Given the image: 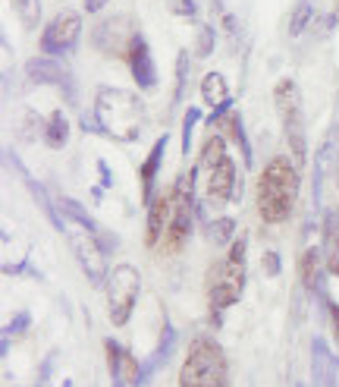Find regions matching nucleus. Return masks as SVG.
I'll list each match as a JSON object with an SVG mask.
<instances>
[{
	"instance_id": "nucleus-2",
	"label": "nucleus",
	"mask_w": 339,
	"mask_h": 387,
	"mask_svg": "<svg viewBox=\"0 0 339 387\" xmlns=\"http://www.w3.org/2000/svg\"><path fill=\"white\" fill-rule=\"evenodd\" d=\"M94 120H98L100 133H107L110 139L135 142L138 133H142V120H144L142 98L123 89H98Z\"/></svg>"
},
{
	"instance_id": "nucleus-24",
	"label": "nucleus",
	"mask_w": 339,
	"mask_h": 387,
	"mask_svg": "<svg viewBox=\"0 0 339 387\" xmlns=\"http://www.w3.org/2000/svg\"><path fill=\"white\" fill-rule=\"evenodd\" d=\"M213 45H217V35H213V29L211 26H201L198 29V45H195V54H198V57H211Z\"/></svg>"
},
{
	"instance_id": "nucleus-17",
	"label": "nucleus",
	"mask_w": 339,
	"mask_h": 387,
	"mask_svg": "<svg viewBox=\"0 0 339 387\" xmlns=\"http://www.w3.org/2000/svg\"><path fill=\"white\" fill-rule=\"evenodd\" d=\"M41 139L47 142L50 148H63L69 139V123H66V114L63 110H54V114L47 117V123L41 126Z\"/></svg>"
},
{
	"instance_id": "nucleus-11",
	"label": "nucleus",
	"mask_w": 339,
	"mask_h": 387,
	"mask_svg": "<svg viewBox=\"0 0 339 387\" xmlns=\"http://www.w3.org/2000/svg\"><path fill=\"white\" fill-rule=\"evenodd\" d=\"M126 60H129V70H132V79L138 82V89L144 92H154L157 89V66H154V57H151V48L142 35H132L129 41V51H126Z\"/></svg>"
},
{
	"instance_id": "nucleus-34",
	"label": "nucleus",
	"mask_w": 339,
	"mask_h": 387,
	"mask_svg": "<svg viewBox=\"0 0 339 387\" xmlns=\"http://www.w3.org/2000/svg\"><path fill=\"white\" fill-rule=\"evenodd\" d=\"M113 387H126V384H123V378H113Z\"/></svg>"
},
{
	"instance_id": "nucleus-9",
	"label": "nucleus",
	"mask_w": 339,
	"mask_h": 387,
	"mask_svg": "<svg viewBox=\"0 0 339 387\" xmlns=\"http://www.w3.org/2000/svg\"><path fill=\"white\" fill-rule=\"evenodd\" d=\"M82 38V16L75 10H60L41 32V54L47 57H63L69 54Z\"/></svg>"
},
{
	"instance_id": "nucleus-5",
	"label": "nucleus",
	"mask_w": 339,
	"mask_h": 387,
	"mask_svg": "<svg viewBox=\"0 0 339 387\" xmlns=\"http://www.w3.org/2000/svg\"><path fill=\"white\" fill-rule=\"evenodd\" d=\"M245 290V236H236L226 249V258L220 261L211 284V309H229Z\"/></svg>"
},
{
	"instance_id": "nucleus-22",
	"label": "nucleus",
	"mask_w": 339,
	"mask_h": 387,
	"mask_svg": "<svg viewBox=\"0 0 339 387\" xmlns=\"http://www.w3.org/2000/svg\"><path fill=\"white\" fill-rule=\"evenodd\" d=\"M213 13H220V29H223V35L229 38V45H236V41H239V22H236V16H232L229 10H223V3H220V0H213Z\"/></svg>"
},
{
	"instance_id": "nucleus-21",
	"label": "nucleus",
	"mask_w": 339,
	"mask_h": 387,
	"mask_svg": "<svg viewBox=\"0 0 339 387\" xmlns=\"http://www.w3.org/2000/svg\"><path fill=\"white\" fill-rule=\"evenodd\" d=\"M311 16H314V10H311V3H308V0H301L299 7L292 10V20H289V35H301L308 29V22H311Z\"/></svg>"
},
{
	"instance_id": "nucleus-8",
	"label": "nucleus",
	"mask_w": 339,
	"mask_h": 387,
	"mask_svg": "<svg viewBox=\"0 0 339 387\" xmlns=\"http://www.w3.org/2000/svg\"><path fill=\"white\" fill-rule=\"evenodd\" d=\"M138 290H142V277L132 265H116L107 274V315L116 328L129 321L132 309H135Z\"/></svg>"
},
{
	"instance_id": "nucleus-20",
	"label": "nucleus",
	"mask_w": 339,
	"mask_h": 387,
	"mask_svg": "<svg viewBox=\"0 0 339 387\" xmlns=\"http://www.w3.org/2000/svg\"><path fill=\"white\" fill-rule=\"evenodd\" d=\"M13 10H16L19 22L25 29H38V20H41V3L38 0H13Z\"/></svg>"
},
{
	"instance_id": "nucleus-27",
	"label": "nucleus",
	"mask_w": 339,
	"mask_h": 387,
	"mask_svg": "<svg viewBox=\"0 0 339 387\" xmlns=\"http://www.w3.org/2000/svg\"><path fill=\"white\" fill-rule=\"evenodd\" d=\"M170 10L176 16H195L198 13V0H170Z\"/></svg>"
},
{
	"instance_id": "nucleus-6",
	"label": "nucleus",
	"mask_w": 339,
	"mask_h": 387,
	"mask_svg": "<svg viewBox=\"0 0 339 387\" xmlns=\"http://www.w3.org/2000/svg\"><path fill=\"white\" fill-rule=\"evenodd\" d=\"M273 104H276V114L282 120V129H286V145L292 152L295 164H305V114H301V95H299V85L292 79H280L273 89Z\"/></svg>"
},
{
	"instance_id": "nucleus-13",
	"label": "nucleus",
	"mask_w": 339,
	"mask_h": 387,
	"mask_svg": "<svg viewBox=\"0 0 339 387\" xmlns=\"http://www.w3.org/2000/svg\"><path fill=\"white\" fill-rule=\"evenodd\" d=\"M25 73H29L31 82L56 85L60 92H69V95H73V79H69V73L56 64V57H47V54H44V57L29 60V64H25Z\"/></svg>"
},
{
	"instance_id": "nucleus-19",
	"label": "nucleus",
	"mask_w": 339,
	"mask_h": 387,
	"mask_svg": "<svg viewBox=\"0 0 339 387\" xmlns=\"http://www.w3.org/2000/svg\"><path fill=\"white\" fill-rule=\"evenodd\" d=\"M60 211H63V214H66L73 224H79L82 230H88V233H100L98 224H94L91 217L85 214V208H82L79 202H73V198H60Z\"/></svg>"
},
{
	"instance_id": "nucleus-18",
	"label": "nucleus",
	"mask_w": 339,
	"mask_h": 387,
	"mask_svg": "<svg viewBox=\"0 0 339 387\" xmlns=\"http://www.w3.org/2000/svg\"><path fill=\"white\" fill-rule=\"evenodd\" d=\"M299 274H301V284L308 290H317V277H320V252L317 249H308L305 255L299 258Z\"/></svg>"
},
{
	"instance_id": "nucleus-25",
	"label": "nucleus",
	"mask_w": 339,
	"mask_h": 387,
	"mask_svg": "<svg viewBox=\"0 0 339 387\" xmlns=\"http://www.w3.org/2000/svg\"><path fill=\"white\" fill-rule=\"evenodd\" d=\"M232 230H236V221H232V217H220V221L211 227V240H217V242L236 240V236H232Z\"/></svg>"
},
{
	"instance_id": "nucleus-4",
	"label": "nucleus",
	"mask_w": 339,
	"mask_h": 387,
	"mask_svg": "<svg viewBox=\"0 0 339 387\" xmlns=\"http://www.w3.org/2000/svg\"><path fill=\"white\" fill-rule=\"evenodd\" d=\"M201 170L207 173V202L226 205L236 192V164L226 154L223 136H211L201 148Z\"/></svg>"
},
{
	"instance_id": "nucleus-12",
	"label": "nucleus",
	"mask_w": 339,
	"mask_h": 387,
	"mask_svg": "<svg viewBox=\"0 0 339 387\" xmlns=\"http://www.w3.org/2000/svg\"><path fill=\"white\" fill-rule=\"evenodd\" d=\"M129 20L126 16H110V20H104L98 29L91 32V41H94V48L98 51H104V54H123L126 57V51H129V41H132V35L135 32H129Z\"/></svg>"
},
{
	"instance_id": "nucleus-3",
	"label": "nucleus",
	"mask_w": 339,
	"mask_h": 387,
	"mask_svg": "<svg viewBox=\"0 0 339 387\" xmlns=\"http://www.w3.org/2000/svg\"><path fill=\"white\" fill-rule=\"evenodd\" d=\"M179 387H229V365L217 340L195 337L179 368Z\"/></svg>"
},
{
	"instance_id": "nucleus-14",
	"label": "nucleus",
	"mask_w": 339,
	"mask_h": 387,
	"mask_svg": "<svg viewBox=\"0 0 339 387\" xmlns=\"http://www.w3.org/2000/svg\"><path fill=\"white\" fill-rule=\"evenodd\" d=\"M170 211H173V198L170 196H154L148 205V224H144V242L157 246V240H163L170 224Z\"/></svg>"
},
{
	"instance_id": "nucleus-31",
	"label": "nucleus",
	"mask_w": 339,
	"mask_h": 387,
	"mask_svg": "<svg viewBox=\"0 0 339 387\" xmlns=\"http://www.w3.org/2000/svg\"><path fill=\"white\" fill-rule=\"evenodd\" d=\"M330 315H333V328H336V334H339V305H333Z\"/></svg>"
},
{
	"instance_id": "nucleus-16",
	"label": "nucleus",
	"mask_w": 339,
	"mask_h": 387,
	"mask_svg": "<svg viewBox=\"0 0 339 387\" xmlns=\"http://www.w3.org/2000/svg\"><path fill=\"white\" fill-rule=\"evenodd\" d=\"M201 101L211 104L213 110L229 104V89H226V79L220 76V73H207V76L201 79Z\"/></svg>"
},
{
	"instance_id": "nucleus-10",
	"label": "nucleus",
	"mask_w": 339,
	"mask_h": 387,
	"mask_svg": "<svg viewBox=\"0 0 339 387\" xmlns=\"http://www.w3.org/2000/svg\"><path fill=\"white\" fill-rule=\"evenodd\" d=\"M69 233V246L75 252V261L82 265L85 277L91 280L94 286L98 284H107V265H104V249L98 246V236L100 233H88V230H75V227H66Z\"/></svg>"
},
{
	"instance_id": "nucleus-26",
	"label": "nucleus",
	"mask_w": 339,
	"mask_h": 387,
	"mask_svg": "<svg viewBox=\"0 0 339 387\" xmlns=\"http://www.w3.org/2000/svg\"><path fill=\"white\" fill-rule=\"evenodd\" d=\"M186 76H188V54L182 51L179 60H176V95H173V101H179V98H182V89H186Z\"/></svg>"
},
{
	"instance_id": "nucleus-15",
	"label": "nucleus",
	"mask_w": 339,
	"mask_h": 387,
	"mask_svg": "<svg viewBox=\"0 0 339 387\" xmlns=\"http://www.w3.org/2000/svg\"><path fill=\"white\" fill-rule=\"evenodd\" d=\"M163 152H167V136H160V139L151 145L144 164L138 167V183H142V202L144 205H151V198H154V177H157V167H160Z\"/></svg>"
},
{
	"instance_id": "nucleus-29",
	"label": "nucleus",
	"mask_w": 339,
	"mask_h": 387,
	"mask_svg": "<svg viewBox=\"0 0 339 387\" xmlns=\"http://www.w3.org/2000/svg\"><path fill=\"white\" fill-rule=\"evenodd\" d=\"M107 3H110V0H82V10H85V13H100Z\"/></svg>"
},
{
	"instance_id": "nucleus-7",
	"label": "nucleus",
	"mask_w": 339,
	"mask_h": 387,
	"mask_svg": "<svg viewBox=\"0 0 339 387\" xmlns=\"http://www.w3.org/2000/svg\"><path fill=\"white\" fill-rule=\"evenodd\" d=\"M195 167L188 173H182L176 180L173 192V211H170V224H167V233H163V252L176 255L182 246H186L188 233H192V205H195Z\"/></svg>"
},
{
	"instance_id": "nucleus-30",
	"label": "nucleus",
	"mask_w": 339,
	"mask_h": 387,
	"mask_svg": "<svg viewBox=\"0 0 339 387\" xmlns=\"http://www.w3.org/2000/svg\"><path fill=\"white\" fill-rule=\"evenodd\" d=\"M25 324H29V315H19L16 321H13L10 328H6V334H13V330H16V328H25Z\"/></svg>"
},
{
	"instance_id": "nucleus-1",
	"label": "nucleus",
	"mask_w": 339,
	"mask_h": 387,
	"mask_svg": "<svg viewBox=\"0 0 339 387\" xmlns=\"http://www.w3.org/2000/svg\"><path fill=\"white\" fill-rule=\"evenodd\" d=\"M299 198V173L286 158H273L257 180V214L264 224L289 221Z\"/></svg>"
},
{
	"instance_id": "nucleus-28",
	"label": "nucleus",
	"mask_w": 339,
	"mask_h": 387,
	"mask_svg": "<svg viewBox=\"0 0 339 387\" xmlns=\"http://www.w3.org/2000/svg\"><path fill=\"white\" fill-rule=\"evenodd\" d=\"M261 268H264V274H270V277H276V274H280V255H276V252H264V258H261Z\"/></svg>"
},
{
	"instance_id": "nucleus-32",
	"label": "nucleus",
	"mask_w": 339,
	"mask_h": 387,
	"mask_svg": "<svg viewBox=\"0 0 339 387\" xmlns=\"http://www.w3.org/2000/svg\"><path fill=\"white\" fill-rule=\"evenodd\" d=\"M330 268H333V274L339 277V258H333V261H330Z\"/></svg>"
},
{
	"instance_id": "nucleus-33",
	"label": "nucleus",
	"mask_w": 339,
	"mask_h": 387,
	"mask_svg": "<svg viewBox=\"0 0 339 387\" xmlns=\"http://www.w3.org/2000/svg\"><path fill=\"white\" fill-rule=\"evenodd\" d=\"M336 221H339V211H336ZM330 233H333V236H339V227H333V221H330Z\"/></svg>"
},
{
	"instance_id": "nucleus-23",
	"label": "nucleus",
	"mask_w": 339,
	"mask_h": 387,
	"mask_svg": "<svg viewBox=\"0 0 339 387\" xmlns=\"http://www.w3.org/2000/svg\"><path fill=\"white\" fill-rule=\"evenodd\" d=\"M198 120H201L198 108H188L186 117H182V154H188V148H192V129H195Z\"/></svg>"
}]
</instances>
